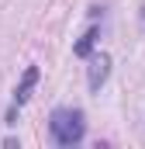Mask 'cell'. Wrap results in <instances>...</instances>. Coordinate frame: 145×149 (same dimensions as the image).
Segmentation results:
<instances>
[{
  "label": "cell",
  "mask_w": 145,
  "mask_h": 149,
  "mask_svg": "<svg viewBox=\"0 0 145 149\" xmlns=\"http://www.w3.org/2000/svg\"><path fill=\"white\" fill-rule=\"evenodd\" d=\"M48 128L59 146H76L86 132V121H83V111H76V108H59V111H52Z\"/></svg>",
  "instance_id": "6da1fadb"
},
{
  "label": "cell",
  "mask_w": 145,
  "mask_h": 149,
  "mask_svg": "<svg viewBox=\"0 0 145 149\" xmlns=\"http://www.w3.org/2000/svg\"><path fill=\"white\" fill-rule=\"evenodd\" d=\"M107 73H110V59L104 52L93 56V59H90V90H100V83L107 80Z\"/></svg>",
  "instance_id": "7a4b0ae2"
},
{
  "label": "cell",
  "mask_w": 145,
  "mask_h": 149,
  "mask_svg": "<svg viewBox=\"0 0 145 149\" xmlns=\"http://www.w3.org/2000/svg\"><path fill=\"white\" fill-rule=\"evenodd\" d=\"M35 83H38V70H35V66H28V70H24V80H21V87L14 90V104H17V108L28 101V94H31Z\"/></svg>",
  "instance_id": "3957f363"
},
{
  "label": "cell",
  "mask_w": 145,
  "mask_h": 149,
  "mask_svg": "<svg viewBox=\"0 0 145 149\" xmlns=\"http://www.w3.org/2000/svg\"><path fill=\"white\" fill-rule=\"evenodd\" d=\"M93 42H97V28H90L86 35L76 42V56H90V49H93Z\"/></svg>",
  "instance_id": "277c9868"
},
{
  "label": "cell",
  "mask_w": 145,
  "mask_h": 149,
  "mask_svg": "<svg viewBox=\"0 0 145 149\" xmlns=\"http://www.w3.org/2000/svg\"><path fill=\"white\" fill-rule=\"evenodd\" d=\"M142 21H145V7H142Z\"/></svg>",
  "instance_id": "5b68a950"
}]
</instances>
